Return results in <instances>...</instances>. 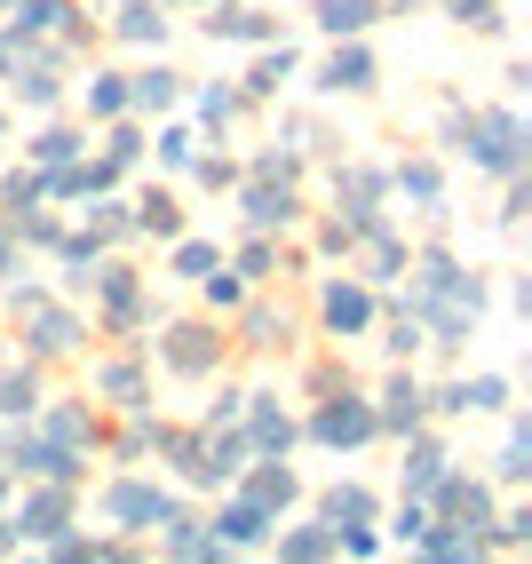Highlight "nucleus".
I'll return each mask as SVG.
<instances>
[{
	"label": "nucleus",
	"instance_id": "nucleus-41",
	"mask_svg": "<svg viewBox=\"0 0 532 564\" xmlns=\"http://www.w3.org/2000/svg\"><path fill=\"white\" fill-rule=\"evenodd\" d=\"M135 160H143V135H135V128H111V143H104V167H111V175H128Z\"/></svg>",
	"mask_w": 532,
	"mask_h": 564
},
{
	"label": "nucleus",
	"instance_id": "nucleus-6",
	"mask_svg": "<svg viewBox=\"0 0 532 564\" xmlns=\"http://www.w3.org/2000/svg\"><path fill=\"white\" fill-rule=\"evenodd\" d=\"M430 517L485 533V524H492V485H485V477H462V469H445V477H437V494H430Z\"/></svg>",
	"mask_w": 532,
	"mask_h": 564
},
{
	"label": "nucleus",
	"instance_id": "nucleus-9",
	"mask_svg": "<svg viewBox=\"0 0 532 564\" xmlns=\"http://www.w3.org/2000/svg\"><path fill=\"white\" fill-rule=\"evenodd\" d=\"M239 207H247V231H286V223L302 215V199H294V183H279V175H254Z\"/></svg>",
	"mask_w": 532,
	"mask_h": 564
},
{
	"label": "nucleus",
	"instance_id": "nucleus-18",
	"mask_svg": "<svg viewBox=\"0 0 532 564\" xmlns=\"http://www.w3.org/2000/svg\"><path fill=\"white\" fill-rule=\"evenodd\" d=\"M445 469H453V462H445L437 437H413V445H405V494H413V501H430Z\"/></svg>",
	"mask_w": 532,
	"mask_h": 564
},
{
	"label": "nucleus",
	"instance_id": "nucleus-2",
	"mask_svg": "<svg viewBox=\"0 0 532 564\" xmlns=\"http://www.w3.org/2000/svg\"><path fill=\"white\" fill-rule=\"evenodd\" d=\"M311 437L341 454V445H366V437H382V430H373V405H366L350 382H326L318 405H311Z\"/></svg>",
	"mask_w": 532,
	"mask_h": 564
},
{
	"label": "nucleus",
	"instance_id": "nucleus-17",
	"mask_svg": "<svg viewBox=\"0 0 532 564\" xmlns=\"http://www.w3.org/2000/svg\"><path fill=\"white\" fill-rule=\"evenodd\" d=\"M294 494H302V477L286 469V454H262V469L247 477V501H254V509H271V517H279V509H286Z\"/></svg>",
	"mask_w": 532,
	"mask_h": 564
},
{
	"label": "nucleus",
	"instance_id": "nucleus-37",
	"mask_svg": "<svg viewBox=\"0 0 532 564\" xmlns=\"http://www.w3.org/2000/svg\"><path fill=\"white\" fill-rule=\"evenodd\" d=\"M41 199H48V183H41V175H32V167H24V175H9V183H0V215H17V207H41Z\"/></svg>",
	"mask_w": 532,
	"mask_h": 564
},
{
	"label": "nucleus",
	"instance_id": "nucleus-15",
	"mask_svg": "<svg viewBox=\"0 0 532 564\" xmlns=\"http://www.w3.org/2000/svg\"><path fill=\"white\" fill-rule=\"evenodd\" d=\"M413 541H422V556H445V564H477V556H485V533H469V524H445V517H430Z\"/></svg>",
	"mask_w": 532,
	"mask_h": 564
},
{
	"label": "nucleus",
	"instance_id": "nucleus-43",
	"mask_svg": "<svg viewBox=\"0 0 532 564\" xmlns=\"http://www.w3.org/2000/svg\"><path fill=\"white\" fill-rule=\"evenodd\" d=\"M160 160H167V167H192V160H199V135H192V128H167V135H160Z\"/></svg>",
	"mask_w": 532,
	"mask_h": 564
},
{
	"label": "nucleus",
	"instance_id": "nucleus-39",
	"mask_svg": "<svg viewBox=\"0 0 532 564\" xmlns=\"http://www.w3.org/2000/svg\"><path fill=\"white\" fill-rule=\"evenodd\" d=\"M215 262H222V254H215L207 239H183V247H175V279H192V286H199V279L215 271Z\"/></svg>",
	"mask_w": 532,
	"mask_h": 564
},
{
	"label": "nucleus",
	"instance_id": "nucleus-12",
	"mask_svg": "<svg viewBox=\"0 0 532 564\" xmlns=\"http://www.w3.org/2000/svg\"><path fill=\"white\" fill-rule=\"evenodd\" d=\"M48 445H64V454H96L104 445V422L80 405V398H64V405H48V430H41Z\"/></svg>",
	"mask_w": 532,
	"mask_h": 564
},
{
	"label": "nucleus",
	"instance_id": "nucleus-4",
	"mask_svg": "<svg viewBox=\"0 0 532 564\" xmlns=\"http://www.w3.org/2000/svg\"><path fill=\"white\" fill-rule=\"evenodd\" d=\"M104 517H111V524H128V533H160L167 517H183V501L160 494L151 477H120V485L104 494Z\"/></svg>",
	"mask_w": 532,
	"mask_h": 564
},
{
	"label": "nucleus",
	"instance_id": "nucleus-47",
	"mask_svg": "<svg viewBox=\"0 0 532 564\" xmlns=\"http://www.w3.org/2000/svg\"><path fill=\"white\" fill-rule=\"evenodd\" d=\"M239 413H247V390H222V398L207 405V422H222V430H231V422H239Z\"/></svg>",
	"mask_w": 532,
	"mask_h": 564
},
{
	"label": "nucleus",
	"instance_id": "nucleus-42",
	"mask_svg": "<svg viewBox=\"0 0 532 564\" xmlns=\"http://www.w3.org/2000/svg\"><path fill=\"white\" fill-rule=\"evenodd\" d=\"M192 111H199L207 128H222V120L239 111V96H231V88H199V96H192Z\"/></svg>",
	"mask_w": 532,
	"mask_h": 564
},
{
	"label": "nucleus",
	"instance_id": "nucleus-30",
	"mask_svg": "<svg viewBox=\"0 0 532 564\" xmlns=\"http://www.w3.org/2000/svg\"><path fill=\"white\" fill-rule=\"evenodd\" d=\"M390 183H398V192H405V199H422V207H437V199H445V175H437L430 160H405V167H398Z\"/></svg>",
	"mask_w": 532,
	"mask_h": 564
},
{
	"label": "nucleus",
	"instance_id": "nucleus-31",
	"mask_svg": "<svg viewBox=\"0 0 532 564\" xmlns=\"http://www.w3.org/2000/svg\"><path fill=\"white\" fill-rule=\"evenodd\" d=\"M247 343H254V350H286V343H294L286 311H262V303H254V311H247Z\"/></svg>",
	"mask_w": 532,
	"mask_h": 564
},
{
	"label": "nucleus",
	"instance_id": "nucleus-28",
	"mask_svg": "<svg viewBox=\"0 0 532 564\" xmlns=\"http://www.w3.org/2000/svg\"><path fill=\"white\" fill-rule=\"evenodd\" d=\"M80 152H88L80 128H41V135H32V160H41V167H64V160H80Z\"/></svg>",
	"mask_w": 532,
	"mask_h": 564
},
{
	"label": "nucleus",
	"instance_id": "nucleus-5",
	"mask_svg": "<svg viewBox=\"0 0 532 564\" xmlns=\"http://www.w3.org/2000/svg\"><path fill=\"white\" fill-rule=\"evenodd\" d=\"M160 358H167V373H192V382H199V373L222 366V334L207 318H183V326L160 334Z\"/></svg>",
	"mask_w": 532,
	"mask_h": 564
},
{
	"label": "nucleus",
	"instance_id": "nucleus-36",
	"mask_svg": "<svg viewBox=\"0 0 532 564\" xmlns=\"http://www.w3.org/2000/svg\"><path fill=\"white\" fill-rule=\"evenodd\" d=\"M462 405L469 413H501L509 405V382H501V373H477V382H462Z\"/></svg>",
	"mask_w": 532,
	"mask_h": 564
},
{
	"label": "nucleus",
	"instance_id": "nucleus-27",
	"mask_svg": "<svg viewBox=\"0 0 532 564\" xmlns=\"http://www.w3.org/2000/svg\"><path fill=\"white\" fill-rule=\"evenodd\" d=\"M135 231H151V239H183V207H175V192H143V215H128Z\"/></svg>",
	"mask_w": 532,
	"mask_h": 564
},
{
	"label": "nucleus",
	"instance_id": "nucleus-51",
	"mask_svg": "<svg viewBox=\"0 0 532 564\" xmlns=\"http://www.w3.org/2000/svg\"><path fill=\"white\" fill-rule=\"evenodd\" d=\"M0 135H9V120H0Z\"/></svg>",
	"mask_w": 532,
	"mask_h": 564
},
{
	"label": "nucleus",
	"instance_id": "nucleus-3",
	"mask_svg": "<svg viewBox=\"0 0 532 564\" xmlns=\"http://www.w3.org/2000/svg\"><path fill=\"white\" fill-rule=\"evenodd\" d=\"M17 311H24V358H64L72 343H80V318H72L64 303H48L41 286H24Z\"/></svg>",
	"mask_w": 532,
	"mask_h": 564
},
{
	"label": "nucleus",
	"instance_id": "nucleus-49",
	"mask_svg": "<svg viewBox=\"0 0 532 564\" xmlns=\"http://www.w3.org/2000/svg\"><path fill=\"white\" fill-rule=\"evenodd\" d=\"M0 494H9V469H0Z\"/></svg>",
	"mask_w": 532,
	"mask_h": 564
},
{
	"label": "nucleus",
	"instance_id": "nucleus-22",
	"mask_svg": "<svg viewBox=\"0 0 532 564\" xmlns=\"http://www.w3.org/2000/svg\"><path fill=\"white\" fill-rule=\"evenodd\" d=\"M373 17H382L373 0H318V32H326V41H358Z\"/></svg>",
	"mask_w": 532,
	"mask_h": 564
},
{
	"label": "nucleus",
	"instance_id": "nucleus-24",
	"mask_svg": "<svg viewBox=\"0 0 532 564\" xmlns=\"http://www.w3.org/2000/svg\"><path fill=\"white\" fill-rule=\"evenodd\" d=\"M41 405V366L17 358V366H0V413H32Z\"/></svg>",
	"mask_w": 532,
	"mask_h": 564
},
{
	"label": "nucleus",
	"instance_id": "nucleus-14",
	"mask_svg": "<svg viewBox=\"0 0 532 564\" xmlns=\"http://www.w3.org/2000/svg\"><path fill=\"white\" fill-rule=\"evenodd\" d=\"M215 541H222V549H262V541H271V509L222 501V509H215Z\"/></svg>",
	"mask_w": 532,
	"mask_h": 564
},
{
	"label": "nucleus",
	"instance_id": "nucleus-50",
	"mask_svg": "<svg viewBox=\"0 0 532 564\" xmlns=\"http://www.w3.org/2000/svg\"><path fill=\"white\" fill-rule=\"evenodd\" d=\"M160 9H175V0H160Z\"/></svg>",
	"mask_w": 532,
	"mask_h": 564
},
{
	"label": "nucleus",
	"instance_id": "nucleus-21",
	"mask_svg": "<svg viewBox=\"0 0 532 564\" xmlns=\"http://www.w3.org/2000/svg\"><path fill=\"white\" fill-rule=\"evenodd\" d=\"M175 96H183V72H167V64H151L128 80V111H167Z\"/></svg>",
	"mask_w": 532,
	"mask_h": 564
},
{
	"label": "nucleus",
	"instance_id": "nucleus-7",
	"mask_svg": "<svg viewBox=\"0 0 532 564\" xmlns=\"http://www.w3.org/2000/svg\"><path fill=\"white\" fill-rule=\"evenodd\" d=\"M318 318H326V334H366L373 318H382V303H373V286H358V279H326Z\"/></svg>",
	"mask_w": 532,
	"mask_h": 564
},
{
	"label": "nucleus",
	"instance_id": "nucleus-33",
	"mask_svg": "<svg viewBox=\"0 0 532 564\" xmlns=\"http://www.w3.org/2000/svg\"><path fill=\"white\" fill-rule=\"evenodd\" d=\"M445 17L453 24H469V32H501L509 17H501V0H445Z\"/></svg>",
	"mask_w": 532,
	"mask_h": 564
},
{
	"label": "nucleus",
	"instance_id": "nucleus-34",
	"mask_svg": "<svg viewBox=\"0 0 532 564\" xmlns=\"http://www.w3.org/2000/svg\"><path fill=\"white\" fill-rule=\"evenodd\" d=\"M88 111H96V120H120V111H128V80H120V72L88 80Z\"/></svg>",
	"mask_w": 532,
	"mask_h": 564
},
{
	"label": "nucleus",
	"instance_id": "nucleus-26",
	"mask_svg": "<svg viewBox=\"0 0 532 564\" xmlns=\"http://www.w3.org/2000/svg\"><path fill=\"white\" fill-rule=\"evenodd\" d=\"M207 41H271V17H262V9H247V0H239V9L207 17Z\"/></svg>",
	"mask_w": 532,
	"mask_h": 564
},
{
	"label": "nucleus",
	"instance_id": "nucleus-20",
	"mask_svg": "<svg viewBox=\"0 0 532 564\" xmlns=\"http://www.w3.org/2000/svg\"><path fill=\"white\" fill-rule=\"evenodd\" d=\"M96 390H104L111 405H128V413H135V405H151V382H143V366H135V358L96 366Z\"/></svg>",
	"mask_w": 532,
	"mask_h": 564
},
{
	"label": "nucleus",
	"instance_id": "nucleus-23",
	"mask_svg": "<svg viewBox=\"0 0 532 564\" xmlns=\"http://www.w3.org/2000/svg\"><path fill=\"white\" fill-rule=\"evenodd\" d=\"M318 517H326V524H373V494H366V485H326V494H318Z\"/></svg>",
	"mask_w": 532,
	"mask_h": 564
},
{
	"label": "nucleus",
	"instance_id": "nucleus-44",
	"mask_svg": "<svg viewBox=\"0 0 532 564\" xmlns=\"http://www.w3.org/2000/svg\"><path fill=\"white\" fill-rule=\"evenodd\" d=\"M318 247H326V254H350V247H358V223H350V215H334L326 231H318Z\"/></svg>",
	"mask_w": 532,
	"mask_h": 564
},
{
	"label": "nucleus",
	"instance_id": "nucleus-38",
	"mask_svg": "<svg viewBox=\"0 0 532 564\" xmlns=\"http://www.w3.org/2000/svg\"><path fill=\"white\" fill-rule=\"evenodd\" d=\"M199 286H207V303H215V311H239V303H247V279H239V271H222V262H215Z\"/></svg>",
	"mask_w": 532,
	"mask_h": 564
},
{
	"label": "nucleus",
	"instance_id": "nucleus-8",
	"mask_svg": "<svg viewBox=\"0 0 532 564\" xmlns=\"http://www.w3.org/2000/svg\"><path fill=\"white\" fill-rule=\"evenodd\" d=\"M64 517H72V485L41 477V485H32V494H24V509H17L9 524H17L24 541H48V533H64Z\"/></svg>",
	"mask_w": 532,
	"mask_h": 564
},
{
	"label": "nucleus",
	"instance_id": "nucleus-25",
	"mask_svg": "<svg viewBox=\"0 0 532 564\" xmlns=\"http://www.w3.org/2000/svg\"><path fill=\"white\" fill-rule=\"evenodd\" d=\"M294 64H302V56H294L286 41H279V48H262V56H254V72H247V96H279V88L294 80Z\"/></svg>",
	"mask_w": 532,
	"mask_h": 564
},
{
	"label": "nucleus",
	"instance_id": "nucleus-13",
	"mask_svg": "<svg viewBox=\"0 0 532 564\" xmlns=\"http://www.w3.org/2000/svg\"><path fill=\"white\" fill-rule=\"evenodd\" d=\"M32 32H56V41H80L88 17L72 9V0H17V41H32Z\"/></svg>",
	"mask_w": 532,
	"mask_h": 564
},
{
	"label": "nucleus",
	"instance_id": "nucleus-48",
	"mask_svg": "<svg viewBox=\"0 0 532 564\" xmlns=\"http://www.w3.org/2000/svg\"><path fill=\"white\" fill-rule=\"evenodd\" d=\"M9 549H24V533H17V524H9V517H0V556H9Z\"/></svg>",
	"mask_w": 532,
	"mask_h": 564
},
{
	"label": "nucleus",
	"instance_id": "nucleus-29",
	"mask_svg": "<svg viewBox=\"0 0 532 564\" xmlns=\"http://www.w3.org/2000/svg\"><path fill=\"white\" fill-rule=\"evenodd\" d=\"M366 239H373V254H366L373 271H366V279H405V262H413V254H405V239H398V231H382V223H373Z\"/></svg>",
	"mask_w": 532,
	"mask_h": 564
},
{
	"label": "nucleus",
	"instance_id": "nucleus-45",
	"mask_svg": "<svg viewBox=\"0 0 532 564\" xmlns=\"http://www.w3.org/2000/svg\"><path fill=\"white\" fill-rule=\"evenodd\" d=\"M120 231H128V215H120V199H104V192H96V239H120Z\"/></svg>",
	"mask_w": 532,
	"mask_h": 564
},
{
	"label": "nucleus",
	"instance_id": "nucleus-35",
	"mask_svg": "<svg viewBox=\"0 0 532 564\" xmlns=\"http://www.w3.org/2000/svg\"><path fill=\"white\" fill-rule=\"evenodd\" d=\"M239 279H279V247H271V231H254V239L239 247Z\"/></svg>",
	"mask_w": 532,
	"mask_h": 564
},
{
	"label": "nucleus",
	"instance_id": "nucleus-16",
	"mask_svg": "<svg viewBox=\"0 0 532 564\" xmlns=\"http://www.w3.org/2000/svg\"><path fill=\"white\" fill-rule=\"evenodd\" d=\"M239 422H247V445H254V454H286V445H294V422H286L271 398H254V390H247V413H239Z\"/></svg>",
	"mask_w": 532,
	"mask_h": 564
},
{
	"label": "nucleus",
	"instance_id": "nucleus-10",
	"mask_svg": "<svg viewBox=\"0 0 532 564\" xmlns=\"http://www.w3.org/2000/svg\"><path fill=\"white\" fill-rule=\"evenodd\" d=\"M318 88H326V96H366V88H373V56H366V32H358V41H334V56L318 64Z\"/></svg>",
	"mask_w": 532,
	"mask_h": 564
},
{
	"label": "nucleus",
	"instance_id": "nucleus-46",
	"mask_svg": "<svg viewBox=\"0 0 532 564\" xmlns=\"http://www.w3.org/2000/svg\"><path fill=\"white\" fill-rule=\"evenodd\" d=\"M422 524H430V501H413V494H405V509H398V524H390V533H398V541H413Z\"/></svg>",
	"mask_w": 532,
	"mask_h": 564
},
{
	"label": "nucleus",
	"instance_id": "nucleus-19",
	"mask_svg": "<svg viewBox=\"0 0 532 564\" xmlns=\"http://www.w3.org/2000/svg\"><path fill=\"white\" fill-rule=\"evenodd\" d=\"M111 32H120V41H151V48H160L167 41V9H160V0H120V17H111Z\"/></svg>",
	"mask_w": 532,
	"mask_h": 564
},
{
	"label": "nucleus",
	"instance_id": "nucleus-1",
	"mask_svg": "<svg viewBox=\"0 0 532 564\" xmlns=\"http://www.w3.org/2000/svg\"><path fill=\"white\" fill-rule=\"evenodd\" d=\"M453 152H469L485 175H524V120L517 111H469V120L445 128Z\"/></svg>",
	"mask_w": 532,
	"mask_h": 564
},
{
	"label": "nucleus",
	"instance_id": "nucleus-40",
	"mask_svg": "<svg viewBox=\"0 0 532 564\" xmlns=\"http://www.w3.org/2000/svg\"><path fill=\"white\" fill-rule=\"evenodd\" d=\"M524 469H532V430L517 422V437H509V454H501V462H492V477H501V485H517Z\"/></svg>",
	"mask_w": 532,
	"mask_h": 564
},
{
	"label": "nucleus",
	"instance_id": "nucleus-11",
	"mask_svg": "<svg viewBox=\"0 0 532 564\" xmlns=\"http://www.w3.org/2000/svg\"><path fill=\"white\" fill-rule=\"evenodd\" d=\"M422 382H413V373H390L382 382V405H373V430H390V437H413L422 430Z\"/></svg>",
	"mask_w": 532,
	"mask_h": 564
},
{
	"label": "nucleus",
	"instance_id": "nucleus-32",
	"mask_svg": "<svg viewBox=\"0 0 532 564\" xmlns=\"http://www.w3.org/2000/svg\"><path fill=\"white\" fill-rule=\"evenodd\" d=\"M279 556H334V524H302V533H279Z\"/></svg>",
	"mask_w": 532,
	"mask_h": 564
}]
</instances>
